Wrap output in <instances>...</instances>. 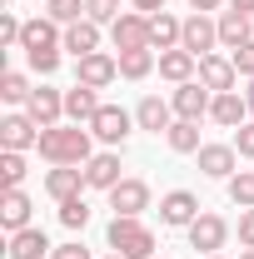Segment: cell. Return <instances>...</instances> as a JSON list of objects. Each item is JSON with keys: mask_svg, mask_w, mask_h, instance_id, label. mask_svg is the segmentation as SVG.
Wrapping results in <instances>:
<instances>
[{"mask_svg": "<svg viewBox=\"0 0 254 259\" xmlns=\"http://www.w3.org/2000/svg\"><path fill=\"white\" fill-rule=\"evenodd\" d=\"M40 160L50 164H90L95 150H90V125H50L40 130Z\"/></svg>", "mask_w": 254, "mask_h": 259, "instance_id": "1", "label": "cell"}, {"mask_svg": "<svg viewBox=\"0 0 254 259\" xmlns=\"http://www.w3.org/2000/svg\"><path fill=\"white\" fill-rule=\"evenodd\" d=\"M105 239H110V249L125 259H155V229L145 225V220H125V214H115L110 229H105Z\"/></svg>", "mask_w": 254, "mask_h": 259, "instance_id": "2", "label": "cell"}, {"mask_svg": "<svg viewBox=\"0 0 254 259\" xmlns=\"http://www.w3.org/2000/svg\"><path fill=\"white\" fill-rule=\"evenodd\" d=\"M170 105H175V120H204L209 105H215V90L204 80H185V85H175Z\"/></svg>", "mask_w": 254, "mask_h": 259, "instance_id": "3", "label": "cell"}, {"mask_svg": "<svg viewBox=\"0 0 254 259\" xmlns=\"http://www.w3.org/2000/svg\"><path fill=\"white\" fill-rule=\"evenodd\" d=\"M120 80V55H85V60H75V85H90V90H105V85H115Z\"/></svg>", "mask_w": 254, "mask_h": 259, "instance_id": "4", "label": "cell"}, {"mask_svg": "<svg viewBox=\"0 0 254 259\" xmlns=\"http://www.w3.org/2000/svg\"><path fill=\"white\" fill-rule=\"evenodd\" d=\"M130 125H135V115H130V110H120V105H100V115L90 120V135H95V140H105L110 150H125Z\"/></svg>", "mask_w": 254, "mask_h": 259, "instance_id": "5", "label": "cell"}, {"mask_svg": "<svg viewBox=\"0 0 254 259\" xmlns=\"http://www.w3.org/2000/svg\"><path fill=\"white\" fill-rule=\"evenodd\" d=\"M194 220H199V194L170 190L164 199H159V225H164V229H190Z\"/></svg>", "mask_w": 254, "mask_h": 259, "instance_id": "6", "label": "cell"}, {"mask_svg": "<svg viewBox=\"0 0 254 259\" xmlns=\"http://www.w3.org/2000/svg\"><path fill=\"white\" fill-rule=\"evenodd\" d=\"M180 45L190 50L194 60L215 55V45H220V20H209V15H190V20H185V35H180Z\"/></svg>", "mask_w": 254, "mask_h": 259, "instance_id": "7", "label": "cell"}, {"mask_svg": "<svg viewBox=\"0 0 254 259\" xmlns=\"http://www.w3.org/2000/svg\"><path fill=\"white\" fill-rule=\"evenodd\" d=\"M110 40H115V50H150V15H140V10L120 15L110 25Z\"/></svg>", "mask_w": 254, "mask_h": 259, "instance_id": "8", "label": "cell"}, {"mask_svg": "<svg viewBox=\"0 0 254 259\" xmlns=\"http://www.w3.org/2000/svg\"><path fill=\"white\" fill-rule=\"evenodd\" d=\"M110 209L125 214V220H140V214L150 209V185H145V180H120V185L110 190Z\"/></svg>", "mask_w": 254, "mask_h": 259, "instance_id": "9", "label": "cell"}, {"mask_svg": "<svg viewBox=\"0 0 254 259\" xmlns=\"http://www.w3.org/2000/svg\"><path fill=\"white\" fill-rule=\"evenodd\" d=\"M25 115H30L40 130L60 125V120H65V90H50V85H40V90L25 100Z\"/></svg>", "mask_w": 254, "mask_h": 259, "instance_id": "10", "label": "cell"}, {"mask_svg": "<svg viewBox=\"0 0 254 259\" xmlns=\"http://www.w3.org/2000/svg\"><path fill=\"white\" fill-rule=\"evenodd\" d=\"M80 190H90V185H85V164H55V169L45 175V194H50L55 204L75 199Z\"/></svg>", "mask_w": 254, "mask_h": 259, "instance_id": "11", "label": "cell"}, {"mask_svg": "<svg viewBox=\"0 0 254 259\" xmlns=\"http://www.w3.org/2000/svg\"><path fill=\"white\" fill-rule=\"evenodd\" d=\"M224 239H229V220H220V214H199L190 225V244L199 254H220Z\"/></svg>", "mask_w": 254, "mask_h": 259, "instance_id": "12", "label": "cell"}, {"mask_svg": "<svg viewBox=\"0 0 254 259\" xmlns=\"http://www.w3.org/2000/svg\"><path fill=\"white\" fill-rule=\"evenodd\" d=\"M30 145H40V125H35L30 115H5L0 120V150H30Z\"/></svg>", "mask_w": 254, "mask_h": 259, "instance_id": "13", "label": "cell"}, {"mask_svg": "<svg viewBox=\"0 0 254 259\" xmlns=\"http://www.w3.org/2000/svg\"><path fill=\"white\" fill-rule=\"evenodd\" d=\"M135 125L150 130V135H170V125H175V105L159 95H145L140 105H135Z\"/></svg>", "mask_w": 254, "mask_h": 259, "instance_id": "14", "label": "cell"}, {"mask_svg": "<svg viewBox=\"0 0 254 259\" xmlns=\"http://www.w3.org/2000/svg\"><path fill=\"white\" fill-rule=\"evenodd\" d=\"M199 169L209 180H229V175H239V150L234 145H199Z\"/></svg>", "mask_w": 254, "mask_h": 259, "instance_id": "15", "label": "cell"}, {"mask_svg": "<svg viewBox=\"0 0 254 259\" xmlns=\"http://www.w3.org/2000/svg\"><path fill=\"white\" fill-rule=\"evenodd\" d=\"M100 90H90V85H75V90H65V120L70 125H90L100 115Z\"/></svg>", "mask_w": 254, "mask_h": 259, "instance_id": "16", "label": "cell"}, {"mask_svg": "<svg viewBox=\"0 0 254 259\" xmlns=\"http://www.w3.org/2000/svg\"><path fill=\"white\" fill-rule=\"evenodd\" d=\"M199 80H204L215 95H224V90H234V85H239V70H234L229 55H204V60H199Z\"/></svg>", "mask_w": 254, "mask_h": 259, "instance_id": "17", "label": "cell"}, {"mask_svg": "<svg viewBox=\"0 0 254 259\" xmlns=\"http://www.w3.org/2000/svg\"><path fill=\"white\" fill-rule=\"evenodd\" d=\"M209 120L224 125V130H239L249 120V100L239 95V90H224V95H215V105H209Z\"/></svg>", "mask_w": 254, "mask_h": 259, "instance_id": "18", "label": "cell"}, {"mask_svg": "<svg viewBox=\"0 0 254 259\" xmlns=\"http://www.w3.org/2000/svg\"><path fill=\"white\" fill-rule=\"evenodd\" d=\"M85 185L90 190H115L120 185V150H105V155H95V160L85 164Z\"/></svg>", "mask_w": 254, "mask_h": 259, "instance_id": "19", "label": "cell"}, {"mask_svg": "<svg viewBox=\"0 0 254 259\" xmlns=\"http://www.w3.org/2000/svg\"><path fill=\"white\" fill-rule=\"evenodd\" d=\"M244 40H254V15L249 10H220V45L239 50Z\"/></svg>", "mask_w": 254, "mask_h": 259, "instance_id": "20", "label": "cell"}, {"mask_svg": "<svg viewBox=\"0 0 254 259\" xmlns=\"http://www.w3.org/2000/svg\"><path fill=\"white\" fill-rule=\"evenodd\" d=\"M0 225L10 229V234L30 229V194L25 190H5L0 194Z\"/></svg>", "mask_w": 254, "mask_h": 259, "instance_id": "21", "label": "cell"}, {"mask_svg": "<svg viewBox=\"0 0 254 259\" xmlns=\"http://www.w3.org/2000/svg\"><path fill=\"white\" fill-rule=\"evenodd\" d=\"M194 70H199V60H194L185 45H175V50H159V75H164L170 85H185V80H194Z\"/></svg>", "mask_w": 254, "mask_h": 259, "instance_id": "22", "label": "cell"}, {"mask_svg": "<svg viewBox=\"0 0 254 259\" xmlns=\"http://www.w3.org/2000/svg\"><path fill=\"white\" fill-rule=\"evenodd\" d=\"M65 50H70L75 60L95 55V50H100V25H95V20H75V25H65Z\"/></svg>", "mask_w": 254, "mask_h": 259, "instance_id": "23", "label": "cell"}, {"mask_svg": "<svg viewBox=\"0 0 254 259\" xmlns=\"http://www.w3.org/2000/svg\"><path fill=\"white\" fill-rule=\"evenodd\" d=\"M10 259H45V254H55L50 249V239H45V229H20V234H10V249H5Z\"/></svg>", "mask_w": 254, "mask_h": 259, "instance_id": "24", "label": "cell"}, {"mask_svg": "<svg viewBox=\"0 0 254 259\" xmlns=\"http://www.w3.org/2000/svg\"><path fill=\"white\" fill-rule=\"evenodd\" d=\"M180 35H185V20H175L170 10L150 15V50H175V45H180Z\"/></svg>", "mask_w": 254, "mask_h": 259, "instance_id": "25", "label": "cell"}, {"mask_svg": "<svg viewBox=\"0 0 254 259\" xmlns=\"http://www.w3.org/2000/svg\"><path fill=\"white\" fill-rule=\"evenodd\" d=\"M164 140H170L175 155H199V120H175Z\"/></svg>", "mask_w": 254, "mask_h": 259, "instance_id": "26", "label": "cell"}, {"mask_svg": "<svg viewBox=\"0 0 254 259\" xmlns=\"http://www.w3.org/2000/svg\"><path fill=\"white\" fill-rule=\"evenodd\" d=\"M155 65H159L155 50H120V75H125V80H145Z\"/></svg>", "mask_w": 254, "mask_h": 259, "instance_id": "27", "label": "cell"}, {"mask_svg": "<svg viewBox=\"0 0 254 259\" xmlns=\"http://www.w3.org/2000/svg\"><path fill=\"white\" fill-rule=\"evenodd\" d=\"M30 95L35 90H30V80H25L20 70H5V75H0V100H5V105H25Z\"/></svg>", "mask_w": 254, "mask_h": 259, "instance_id": "28", "label": "cell"}, {"mask_svg": "<svg viewBox=\"0 0 254 259\" xmlns=\"http://www.w3.org/2000/svg\"><path fill=\"white\" fill-rule=\"evenodd\" d=\"M224 190H229V199H234L239 209H254V169L229 175V180H224Z\"/></svg>", "mask_w": 254, "mask_h": 259, "instance_id": "29", "label": "cell"}, {"mask_svg": "<svg viewBox=\"0 0 254 259\" xmlns=\"http://www.w3.org/2000/svg\"><path fill=\"white\" fill-rule=\"evenodd\" d=\"M25 155L20 150H0V180H5V190H20V180H25Z\"/></svg>", "mask_w": 254, "mask_h": 259, "instance_id": "30", "label": "cell"}, {"mask_svg": "<svg viewBox=\"0 0 254 259\" xmlns=\"http://www.w3.org/2000/svg\"><path fill=\"white\" fill-rule=\"evenodd\" d=\"M45 15L55 25H75V20H85V0H45Z\"/></svg>", "mask_w": 254, "mask_h": 259, "instance_id": "31", "label": "cell"}, {"mask_svg": "<svg viewBox=\"0 0 254 259\" xmlns=\"http://www.w3.org/2000/svg\"><path fill=\"white\" fill-rule=\"evenodd\" d=\"M60 225H65V229H85V225H90V204H85L80 194L60 204Z\"/></svg>", "mask_w": 254, "mask_h": 259, "instance_id": "32", "label": "cell"}, {"mask_svg": "<svg viewBox=\"0 0 254 259\" xmlns=\"http://www.w3.org/2000/svg\"><path fill=\"white\" fill-rule=\"evenodd\" d=\"M85 20H95V25H115V20H120V0H85Z\"/></svg>", "mask_w": 254, "mask_h": 259, "instance_id": "33", "label": "cell"}, {"mask_svg": "<svg viewBox=\"0 0 254 259\" xmlns=\"http://www.w3.org/2000/svg\"><path fill=\"white\" fill-rule=\"evenodd\" d=\"M20 35H25V20H15L10 10H0V45L5 50H20Z\"/></svg>", "mask_w": 254, "mask_h": 259, "instance_id": "34", "label": "cell"}, {"mask_svg": "<svg viewBox=\"0 0 254 259\" xmlns=\"http://www.w3.org/2000/svg\"><path fill=\"white\" fill-rule=\"evenodd\" d=\"M229 60H234V70H239L244 80H254V40H244L239 50H229Z\"/></svg>", "mask_w": 254, "mask_h": 259, "instance_id": "35", "label": "cell"}, {"mask_svg": "<svg viewBox=\"0 0 254 259\" xmlns=\"http://www.w3.org/2000/svg\"><path fill=\"white\" fill-rule=\"evenodd\" d=\"M234 150H239V160H254V120H244L234 130Z\"/></svg>", "mask_w": 254, "mask_h": 259, "instance_id": "36", "label": "cell"}, {"mask_svg": "<svg viewBox=\"0 0 254 259\" xmlns=\"http://www.w3.org/2000/svg\"><path fill=\"white\" fill-rule=\"evenodd\" d=\"M50 259H95V254H90V249H85L80 239H70V244H60V249H55Z\"/></svg>", "mask_w": 254, "mask_h": 259, "instance_id": "37", "label": "cell"}, {"mask_svg": "<svg viewBox=\"0 0 254 259\" xmlns=\"http://www.w3.org/2000/svg\"><path fill=\"white\" fill-rule=\"evenodd\" d=\"M239 244H244V249H254V209H244V214H239Z\"/></svg>", "mask_w": 254, "mask_h": 259, "instance_id": "38", "label": "cell"}, {"mask_svg": "<svg viewBox=\"0 0 254 259\" xmlns=\"http://www.w3.org/2000/svg\"><path fill=\"white\" fill-rule=\"evenodd\" d=\"M130 5H135L140 15H159V10H164V0H130Z\"/></svg>", "mask_w": 254, "mask_h": 259, "instance_id": "39", "label": "cell"}, {"mask_svg": "<svg viewBox=\"0 0 254 259\" xmlns=\"http://www.w3.org/2000/svg\"><path fill=\"white\" fill-rule=\"evenodd\" d=\"M220 5H224V0H190L194 15H209V10H220Z\"/></svg>", "mask_w": 254, "mask_h": 259, "instance_id": "40", "label": "cell"}, {"mask_svg": "<svg viewBox=\"0 0 254 259\" xmlns=\"http://www.w3.org/2000/svg\"><path fill=\"white\" fill-rule=\"evenodd\" d=\"M229 10H249L254 15V0H229Z\"/></svg>", "mask_w": 254, "mask_h": 259, "instance_id": "41", "label": "cell"}, {"mask_svg": "<svg viewBox=\"0 0 254 259\" xmlns=\"http://www.w3.org/2000/svg\"><path fill=\"white\" fill-rule=\"evenodd\" d=\"M244 100H249V120H254V80H249V90H244Z\"/></svg>", "mask_w": 254, "mask_h": 259, "instance_id": "42", "label": "cell"}, {"mask_svg": "<svg viewBox=\"0 0 254 259\" xmlns=\"http://www.w3.org/2000/svg\"><path fill=\"white\" fill-rule=\"evenodd\" d=\"M239 259H254V249H244V254H239Z\"/></svg>", "mask_w": 254, "mask_h": 259, "instance_id": "43", "label": "cell"}, {"mask_svg": "<svg viewBox=\"0 0 254 259\" xmlns=\"http://www.w3.org/2000/svg\"><path fill=\"white\" fill-rule=\"evenodd\" d=\"M204 259H224V254H204Z\"/></svg>", "mask_w": 254, "mask_h": 259, "instance_id": "44", "label": "cell"}, {"mask_svg": "<svg viewBox=\"0 0 254 259\" xmlns=\"http://www.w3.org/2000/svg\"><path fill=\"white\" fill-rule=\"evenodd\" d=\"M110 259H125V254H110Z\"/></svg>", "mask_w": 254, "mask_h": 259, "instance_id": "45", "label": "cell"}, {"mask_svg": "<svg viewBox=\"0 0 254 259\" xmlns=\"http://www.w3.org/2000/svg\"><path fill=\"white\" fill-rule=\"evenodd\" d=\"M0 5H10V0H0Z\"/></svg>", "mask_w": 254, "mask_h": 259, "instance_id": "46", "label": "cell"}]
</instances>
